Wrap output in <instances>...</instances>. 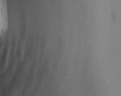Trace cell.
Instances as JSON below:
<instances>
[{
    "label": "cell",
    "instance_id": "obj_1",
    "mask_svg": "<svg viewBox=\"0 0 121 96\" xmlns=\"http://www.w3.org/2000/svg\"><path fill=\"white\" fill-rule=\"evenodd\" d=\"M8 29V10L6 0H0V35H3Z\"/></svg>",
    "mask_w": 121,
    "mask_h": 96
}]
</instances>
